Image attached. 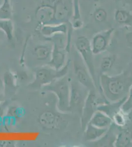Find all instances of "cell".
Listing matches in <instances>:
<instances>
[{"instance_id":"cell-11","label":"cell","mask_w":132,"mask_h":147,"mask_svg":"<svg viewBox=\"0 0 132 147\" xmlns=\"http://www.w3.org/2000/svg\"><path fill=\"white\" fill-rule=\"evenodd\" d=\"M36 18L42 25L54 23L55 7L49 5H44L38 8L36 12Z\"/></svg>"},{"instance_id":"cell-29","label":"cell","mask_w":132,"mask_h":147,"mask_svg":"<svg viewBox=\"0 0 132 147\" xmlns=\"http://www.w3.org/2000/svg\"><path fill=\"white\" fill-rule=\"evenodd\" d=\"M125 1L126 3L132 5V0H125Z\"/></svg>"},{"instance_id":"cell-26","label":"cell","mask_w":132,"mask_h":147,"mask_svg":"<svg viewBox=\"0 0 132 147\" xmlns=\"http://www.w3.org/2000/svg\"><path fill=\"white\" fill-rule=\"evenodd\" d=\"M126 39L127 43L130 45H132V32H129L126 35Z\"/></svg>"},{"instance_id":"cell-15","label":"cell","mask_w":132,"mask_h":147,"mask_svg":"<svg viewBox=\"0 0 132 147\" xmlns=\"http://www.w3.org/2000/svg\"><path fill=\"white\" fill-rule=\"evenodd\" d=\"M16 77L10 71H7L3 75V90L5 95L12 96L15 93L17 89Z\"/></svg>"},{"instance_id":"cell-16","label":"cell","mask_w":132,"mask_h":147,"mask_svg":"<svg viewBox=\"0 0 132 147\" xmlns=\"http://www.w3.org/2000/svg\"><path fill=\"white\" fill-rule=\"evenodd\" d=\"M55 20L54 23H61L68 20L69 11L65 3L62 0H59L54 5Z\"/></svg>"},{"instance_id":"cell-6","label":"cell","mask_w":132,"mask_h":147,"mask_svg":"<svg viewBox=\"0 0 132 147\" xmlns=\"http://www.w3.org/2000/svg\"><path fill=\"white\" fill-rule=\"evenodd\" d=\"M109 102L106 99L101 98L97 94V90H89L80 116L82 129L84 130L99 105Z\"/></svg>"},{"instance_id":"cell-9","label":"cell","mask_w":132,"mask_h":147,"mask_svg":"<svg viewBox=\"0 0 132 147\" xmlns=\"http://www.w3.org/2000/svg\"><path fill=\"white\" fill-rule=\"evenodd\" d=\"M38 122L42 127L49 130L59 129L66 124L63 116L51 110L44 111L40 113Z\"/></svg>"},{"instance_id":"cell-25","label":"cell","mask_w":132,"mask_h":147,"mask_svg":"<svg viewBox=\"0 0 132 147\" xmlns=\"http://www.w3.org/2000/svg\"><path fill=\"white\" fill-rule=\"evenodd\" d=\"M107 12L104 9H97L94 13V18L98 23H102L105 21L107 18Z\"/></svg>"},{"instance_id":"cell-24","label":"cell","mask_w":132,"mask_h":147,"mask_svg":"<svg viewBox=\"0 0 132 147\" xmlns=\"http://www.w3.org/2000/svg\"><path fill=\"white\" fill-rule=\"evenodd\" d=\"M128 118V113L124 112L121 109L112 117V120L114 124L118 127L121 128L127 124Z\"/></svg>"},{"instance_id":"cell-23","label":"cell","mask_w":132,"mask_h":147,"mask_svg":"<svg viewBox=\"0 0 132 147\" xmlns=\"http://www.w3.org/2000/svg\"><path fill=\"white\" fill-rule=\"evenodd\" d=\"M0 29L5 32L8 40L12 39L14 26L11 20L0 19Z\"/></svg>"},{"instance_id":"cell-20","label":"cell","mask_w":132,"mask_h":147,"mask_svg":"<svg viewBox=\"0 0 132 147\" xmlns=\"http://www.w3.org/2000/svg\"><path fill=\"white\" fill-rule=\"evenodd\" d=\"M114 17L118 23L132 26V14L130 12L118 9L116 11Z\"/></svg>"},{"instance_id":"cell-27","label":"cell","mask_w":132,"mask_h":147,"mask_svg":"<svg viewBox=\"0 0 132 147\" xmlns=\"http://www.w3.org/2000/svg\"><path fill=\"white\" fill-rule=\"evenodd\" d=\"M4 36H6V34H5V32H3V30L0 29V44H1L2 40L3 39ZM7 37V36H6Z\"/></svg>"},{"instance_id":"cell-8","label":"cell","mask_w":132,"mask_h":147,"mask_svg":"<svg viewBox=\"0 0 132 147\" xmlns=\"http://www.w3.org/2000/svg\"><path fill=\"white\" fill-rule=\"evenodd\" d=\"M73 68L74 73L78 82L89 90H97V87L90 74L81 57L80 59H75L74 60Z\"/></svg>"},{"instance_id":"cell-12","label":"cell","mask_w":132,"mask_h":147,"mask_svg":"<svg viewBox=\"0 0 132 147\" xmlns=\"http://www.w3.org/2000/svg\"><path fill=\"white\" fill-rule=\"evenodd\" d=\"M109 129H101L88 123L84 129L83 139L87 142H93L102 138Z\"/></svg>"},{"instance_id":"cell-13","label":"cell","mask_w":132,"mask_h":147,"mask_svg":"<svg viewBox=\"0 0 132 147\" xmlns=\"http://www.w3.org/2000/svg\"><path fill=\"white\" fill-rule=\"evenodd\" d=\"M89 123L101 129H109L114 122L106 114L97 110L92 116Z\"/></svg>"},{"instance_id":"cell-7","label":"cell","mask_w":132,"mask_h":147,"mask_svg":"<svg viewBox=\"0 0 132 147\" xmlns=\"http://www.w3.org/2000/svg\"><path fill=\"white\" fill-rule=\"evenodd\" d=\"M53 43L52 54L49 65L56 69H60L66 65L67 48L62 38L52 36L51 38Z\"/></svg>"},{"instance_id":"cell-21","label":"cell","mask_w":132,"mask_h":147,"mask_svg":"<svg viewBox=\"0 0 132 147\" xmlns=\"http://www.w3.org/2000/svg\"><path fill=\"white\" fill-rule=\"evenodd\" d=\"M116 61L115 55H107L102 59L100 63L101 74H106L112 69Z\"/></svg>"},{"instance_id":"cell-22","label":"cell","mask_w":132,"mask_h":147,"mask_svg":"<svg viewBox=\"0 0 132 147\" xmlns=\"http://www.w3.org/2000/svg\"><path fill=\"white\" fill-rule=\"evenodd\" d=\"M12 9L10 0H3V3L0 6V19L11 20Z\"/></svg>"},{"instance_id":"cell-3","label":"cell","mask_w":132,"mask_h":147,"mask_svg":"<svg viewBox=\"0 0 132 147\" xmlns=\"http://www.w3.org/2000/svg\"><path fill=\"white\" fill-rule=\"evenodd\" d=\"M70 63V60L67 61L66 65L58 70L49 65L39 68L36 71L35 80L31 85L34 87H44L65 76L68 72Z\"/></svg>"},{"instance_id":"cell-19","label":"cell","mask_w":132,"mask_h":147,"mask_svg":"<svg viewBox=\"0 0 132 147\" xmlns=\"http://www.w3.org/2000/svg\"><path fill=\"white\" fill-rule=\"evenodd\" d=\"M66 26L62 24L55 26L45 25L42 27L41 32L44 36L51 37L57 33H66Z\"/></svg>"},{"instance_id":"cell-10","label":"cell","mask_w":132,"mask_h":147,"mask_svg":"<svg viewBox=\"0 0 132 147\" xmlns=\"http://www.w3.org/2000/svg\"><path fill=\"white\" fill-rule=\"evenodd\" d=\"M114 30L113 28H110L93 37L90 43L94 55L101 54L107 50Z\"/></svg>"},{"instance_id":"cell-30","label":"cell","mask_w":132,"mask_h":147,"mask_svg":"<svg viewBox=\"0 0 132 147\" xmlns=\"http://www.w3.org/2000/svg\"><path fill=\"white\" fill-rule=\"evenodd\" d=\"M1 0H0V6H1Z\"/></svg>"},{"instance_id":"cell-18","label":"cell","mask_w":132,"mask_h":147,"mask_svg":"<svg viewBox=\"0 0 132 147\" xmlns=\"http://www.w3.org/2000/svg\"><path fill=\"white\" fill-rule=\"evenodd\" d=\"M52 47L49 45H42L37 46L33 51V55L40 61H50L52 54Z\"/></svg>"},{"instance_id":"cell-5","label":"cell","mask_w":132,"mask_h":147,"mask_svg":"<svg viewBox=\"0 0 132 147\" xmlns=\"http://www.w3.org/2000/svg\"><path fill=\"white\" fill-rule=\"evenodd\" d=\"M88 89L77 81H70V109L81 116L84 105L88 95Z\"/></svg>"},{"instance_id":"cell-28","label":"cell","mask_w":132,"mask_h":147,"mask_svg":"<svg viewBox=\"0 0 132 147\" xmlns=\"http://www.w3.org/2000/svg\"><path fill=\"white\" fill-rule=\"evenodd\" d=\"M1 87H0V104L2 102V98H3V94L2 93V90H1Z\"/></svg>"},{"instance_id":"cell-1","label":"cell","mask_w":132,"mask_h":147,"mask_svg":"<svg viewBox=\"0 0 132 147\" xmlns=\"http://www.w3.org/2000/svg\"><path fill=\"white\" fill-rule=\"evenodd\" d=\"M99 82L102 95L108 102H117L127 98L132 85V64L118 75L101 74Z\"/></svg>"},{"instance_id":"cell-4","label":"cell","mask_w":132,"mask_h":147,"mask_svg":"<svg viewBox=\"0 0 132 147\" xmlns=\"http://www.w3.org/2000/svg\"><path fill=\"white\" fill-rule=\"evenodd\" d=\"M75 47L90 74L97 88V79L94 62V54L92 52L90 42L86 37L81 36L76 40Z\"/></svg>"},{"instance_id":"cell-14","label":"cell","mask_w":132,"mask_h":147,"mask_svg":"<svg viewBox=\"0 0 132 147\" xmlns=\"http://www.w3.org/2000/svg\"><path fill=\"white\" fill-rule=\"evenodd\" d=\"M116 125L113 123L110 126L107 132L102 138L98 140L91 142L94 146L96 147H114L117 134H116Z\"/></svg>"},{"instance_id":"cell-17","label":"cell","mask_w":132,"mask_h":147,"mask_svg":"<svg viewBox=\"0 0 132 147\" xmlns=\"http://www.w3.org/2000/svg\"><path fill=\"white\" fill-rule=\"evenodd\" d=\"M132 143V134L127 129L121 130L118 132L114 143V147H127Z\"/></svg>"},{"instance_id":"cell-2","label":"cell","mask_w":132,"mask_h":147,"mask_svg":"<svg viewBox=\"0 0 132 147\" xmlns=\"http://www.w3.org/2000/svg\"><path fill=\"white\" fill-rule=\"evenodd\" d=\"M70 80L65 76L58 79L43 88L54 94L57 99V107L59 112L63 113L70 112Z\"/></svg>"}]
</instances>
